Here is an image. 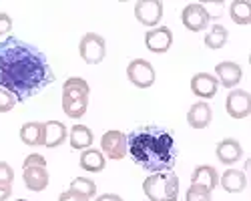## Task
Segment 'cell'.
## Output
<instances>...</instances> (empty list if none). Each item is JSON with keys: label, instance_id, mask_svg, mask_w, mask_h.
<instances>
[{"label": "cell", "instance_id": "5bb4252c", "mask_svg": "<svg viewBox=\"0 0 251 201\" xmlns=\"http://www.w3.org/2000/svg\"><path fill=\"white\" fill-rule=\"evenodd\" d=\"M215 153H217V159L221 161L223 165H233V163H237V161L241 159V155H243V147H241V143H239L237 139H231V137H229V139L219 141Z\"/></svg>", "mask_w": 251, "mask_h": 201}, {"label": "cell", "instance_id": "2e32d148", "mask_svg": "<svg viewBox=\"0 0 251 201\" xmlns=\"http://www.w3.org/2000/svg\"><path fill=\"white\" fill-rule=\"evenodd\" d=\"M211 119H213L211 107L207 103H203V100L191 105L189 113H187V123H189L193 129H205L209 123H211Z\"/></svg>", "mask_w": 251, "mask_h": 201}, {"label": "cell", "instance_id": "8fae6325", "mask_svg": "<svg viewBox=\"0 0 251 201\" xmlns=\"http://www.w3.org/2000/svg\"><path fill=\"white\" fill-rule=\"evenodd\" d=\"M145 45L151 52H157V54H163L171 49L173 45V32L171 28L167 26H155L151 30H147L145 34Z\"/></svg>", "mask_w": 251, "mask_h": 201}, {"label": "cell", "instance_id": "ffe728a7", "mask_svg": "<svg viewBox=\"0 0 251 201\" xmlns=\"http://www.w3.org/2000/svg\"><path fill=\"white\" fill-rule=\"evenodd\" d=\"M78 163H80V167L85 169V171H91V173H99V171H102V169H104V163H107V159H104L102 151L89 147V149H85V151L80 153Z\"/></svg>", "mask_w": 251, "mask_h": 201}, {"label": "cell", "instance_id": "ba28073f", "mask_svg": "<svg viewBox=\"0 0 251 201\" xmlns=\"http://www.w3.org/2000/svg\"><path fill=\"white\" fill-rule=\"evenodd\" d=\"M181 23L187 30L191 32H201L209 26V16L203 8V4L199 2H191L181 10Z\"/></svg>", "mask_w": 251, "mask_h": 201}, {"label": "cell", "instance_id": "5b68a950", "mask_svg": "<svg viewBox=\"0 0 251 201\" xmlns=\"http://www.w3.org/2000/svg\"><path fill=\"white\" fill-rule=\"evenodd\" d=\"M78 52L87 65H99L107 56V43H104V38L100 34L87 32L78 43Z\"/></svg>", "mask_w": 251, "mask_h": 201}, {"label": "cell", "instance_id": "d4e9b609", "mask_svg": "<svg viewBox=\"0 0 251 201\" xmlns=\"http://www.w3.org/2000/svg\"><path fill=\"white\" fill-rule=\"evenodd\" d=\"M69 189L75 191V193H78V195H82V197H87V199H91V197L97 195V183H95L93 179H87V177H75L71 181V187Z\"/></svg>", "mask_w": 251, "mask_h": 201}, {"label": "cell", "instance_id": "8992f818", "mask_svg": "<svg viewBox=\"0 0 251 201\" xmlns=\"http://www.w3.org/2000/svg\"><path fill=\"white\" fill-rule=\"evenodd\" d=\"M127 76L129 80L139 87V89H149L153 83H155V69L153 65L149 63V60H145V58H135L129 63L127 67Z\"/></svg>", "mask_w": 251, "mask_h": 201}, {"label": "cell", "instance_id": "ac0fdd59", "mask_svg": "<svg viewBox=\"0 0 251 201\" xmlns=\"http://www.w3.org/2000/svg\"><path fill=\"white\" fill-rule=\"evenodd\" d=\"M25 185L30 191H45L49 185V171L47 167H25Z\"/></svg>", "mask_w": 251, "mask_h": 201}, {"label": "cell", "instance_id": "836d02e7", "mask_svg": "<svg viewBox=\"0 0 251 201\" xmlns=\"http://www.w3.org/2000/svg\"><path fill=\"white\" fill-rule=\"evenodd\" d=\"M97 201H123V197H119L115 193H104V195H99Z\"/></svg>", "mask_w": 251, "mask_h": 201}, {"label": "cell", "instance_id": "d6986e66", "mask_svg": "<svg viewBox=\"0 0 251 201\" xmlns=\"http://www.w3.org/2000/svg\"><path fill=\"white\" fill-rule=\"evenodd\" d=\"M20 141L28 147H38L43 145L45 141V133H43V123L40 121H30L20 127Z\"/></svg>", "mask_w": 251, "mask_h": 201}, {"label": "cell", "instance_id": "9c48e42d", "mask_svg": "<svg viewBox=\"0 0 251 201\" xmlns=\"http://www.w3.org/2000/svg\"><path fill=\"white\" fill-rule=\"evenodd\" d=\"M225 109L231 119H245L251 113V95L241 89L231 91L225 99Z\"/></svg>", "mask_w": 251, "mask_h": 201}, {"label": "cell", "instance_id": "484cf974", "mask_svg": "<svg viewBox=\"0 0 251 201\" xmlns=\"http://www.w3.org/2000/svg\"><path fill=\"white\" fill-rule=\"evenodd\" d=\"M185 201H211V191L203 185H191L185 193Z\"/></svg>", "mask_w": 251, "mask_h": 201}, {"label": "cell", "instance_id": "6da1fadb", "mask_svg": "<svg viewBox=\"0 0 251 201\" xmlns=\"http://www.w3.org/2000/svg\"><path fill=\"white\" fill-rule=\"evenodd\" d=\"M54 80V73L43 50L16 36L0 40V89L26 100L45 91Z\"/></svg>", "mask_w": 251, "mask_h": 201}, {"label": "cell", "instance_id": "e575fe53", "mask_svg": "<svg viewBox=\"0 0 251 201\" xmlns=\"http://www.w3.org/2000/svg\"><path fill=\"white\" fill-rule=\"evenodd\" d=\"M18 201H28V199H18Z\"/></svg>", "mask_w": 251, "mask_h": 201}, {"label": "cell", "instance_id": "7c38bea8", "mask_svg": "<svg viewBox=\"0 0 251 201\" xmlns=\"http://www.w3.org/2000/svg\"><path fill=\"white\" fill-rule=\"evenodd\" d=\"M191 91L199 99H213L219 91V80L209 73H197L191 78Z\"/></svg>", "mask_w": 251, "mask_h": 201}, {"label": "cell", "instance_id": "4fadbf2b", "mask_svg": "<svg viewBox=\"0 0 251 201\" xmlns=\"http://www.w3.org/2000/svg\"><path fill=\"white\" fill-rule=\"evenodd\" d=\"M215 73H217V80L225 87V89H233L241 83L243 78V71L237 63H233V60H223V63H219L215 67Z\"/></svg>", "mask_w": 251, "mask_h": 201}, {"label": "cell", "instance_id": "d6a6232c", "mask_svg": "<svg viewBox=\"0 0 251 201\" xmlns=\"http://www.w3.org/2000/svg\"><path fill=\"white\" fill-rule=\"evenodd\" d=\"M12 193V183H6V181H0V201H6Z\"/></svg>", "mask_w": 251, "mask_h": 201}, {"label": "cell", "instance_id": "cb8c5ba5", "mask_svg": "<svg viewBox=\"0 0 251 201\" xmlns=\"http://www.w3.org/2000/svg\"><path fill=\"white\" fill-rule=\"evenodd\" d=\"M227 36H229V32H227L225 26H221V25H213L211 28H209V32L205 34V47H207V49H211V50H219V49L225 47Z\"/></svg>", "mask_w": 251, "mask_h": 201}, {"label": "cell", "instance_id": "7a4b0ae2", "mask_svg": "<svg viewBox=\"0 0 251 201\" xmlns=\"http://www.w3.org/2000/svg\"><path fill=\"white\" fill-rule=\"evenodd\" d=\"M127 155H131L135 165L149 173L173 171L177 163L175 137L157 125L137 127L127 135Z\"/></svg>", "mask_w": 251, "mask_h": 201}, {"label": "cell", "instance_id": "7402d4cb", "mask_svg": "<svg viewBox=\"0 0 251 201\" xmlns=\"http://www.w3.org/2000/svg\"><path fill=\"white\" fill-rule=\"evenodd\" d=\"M69 139H71V147L73 149H76V151H85V149H89L91 145H93V131L87 127V125H75L73 129H71V135H69Z\"/></svg>", "mask_w": 251, "mask_h": 201}, {"label": "cell", "instance_id": "4316f807", "mask_svg": "<svg viewBox=\"0 0 251 201\" xmlns=\"http://www.w3.org/2000/svg\"><path fill=\"white\" fill-rule=\"evenodd\" d=\"M16 103H18V100H16V97H14L12 93H8V91H4V89H0V113H8V111H12Z\"/></svg>", "mask_w": 251, "mask_h": 201}, {"label": "cell", "instance_id": "9a60e30c", "mask_svg": "<svg viewBox=\"0 0 251 201\" xmlns=\"http://www.w3.org/2000/svg\"><path fill=\"white\" fill-rule=\"evenodd\" d=\"M43 133H45L43 145L49 147V149L60 147L69 137V131H67L65 123H60V121H47V123H43Z\"/></svg>", "mask_w": 251, "mask_h": 201}, {"label": "cell", "instance_id": "e0dca14e", "mask_svg": "<svg viewBox=\"0 0 251 201\" xmlns=\"http://www.w3.org/2000/svg\"><path fill=\"white\" fill-rule=\"evenodd\" d=\"M191 183L195 185H203L207 187L209 191H213L217 185H219V173L215 167L211 165H197L193 169V175H191Z\"/></svg>", "mask_w": 251, "mask_h": 201}, {"label": "cell", "instance_id": "277c9868", "mask_svg": "<svg viewBox=\"0 0 251 201\" xmlns=\"http://www.w3.org/2000/svg\"><path fill=\"white\" fill-rule=\"evenodd\" d=\"M143 191L149 201H177L179 177L175 175V171L151 173L143 181Z\"/></svg>", "mask_w": 251, "mask_h": 201}, {"label": "cell", "instance_id": "4dcf8cb0", "mask_svg": "<svg viewBox=\"0 0 251 201\" xmlns=\"http://www.w3.org/2000/svg\"><path fill=\"white\" fill-rule=\"evenodd\" d=\"M203 8H205V12H207L209 20H211V18H219V16H221V2H209V4H203Z\"/></svg>", "mask_w": 251, "mask_h": 201}, {"label": "cell", "instance_id": "83f0119b", "mask_svg": "<svg viewBox=\"0 0 251 201\" xmlns=\"http://www.w3.org/2000/svg\"><path fill=\"white\" fill-rule=\"evenodd\" d=\"M25 167H47V159L38 153H32L25 159Z\"/></svg>", "mask_w": 251, "mask_h": 201}, {"label": "cell", "instance_id": "f1b7e54d", "mask_svg": "<svg viewBox=\"0 0 251 201\" xmlns=\"http://www.w3.org/2000/svg\"><path fill=\"white\" fill-rule=\"evenodd\" d=\"M0 181H6V183H12L14 181V171L6 161H0Z\"/></svg>", "mask_w": 251, "mask_h": 201}, {"label": "cell", "instance_id": "3957f363", "mask_svg": "<svg viewBox=\"0 0 251 201\" xmlns=\"http://www.w3.org/2000/svg\"><path fill=\"white\" fill-rule=\"evenodd\" d=\"M91 87L85 78L71 76L62 85V111L71 119H80L89 109Z\"/></svg>", "mask_w": 251, "mask_h": 201}, {"label": "cell", "instance_id": "f546056e", "mask_svg": "<svg viewBox=\"0 0 251 201\" xmlns=\"http://www.w3.org/2000/svg\"><path fill=\"white\" fill-rule=\"evenodd\" d=\"M12 30V18L6 12H0V36H4Z\"/></svg>", "mask_w": 251, "mask_h": 201}, {"label": "cell", "instance_id": "52a82bcc", "mask_svg": "<svg viewBox=\"0 0 251 201\" xmlns=\"http://www.w3.org/2000/svg\"><path fill=\"white\" fill-rule=\"evenodd\" d=\"M100 151L104 157L109 159H123L127 155V135L121 133V131H107L100 139Z\"/></svg>", "mask_w": 251, "mask_h": 201}, {"label": "cell", "instance_id": "30bf717a", "mask_svg": "<svg viewBox=\"0 0 251 201\" xmlns=\"http://www.w3.org/2000/svg\"><path fill=\"white\" fill-rule=\"evenodd\" d=\"M135 16L141 25L155 28V25H159L163 18V2H159V0H139L135 4Z\"/></svg>", "mask_w": 251, "mask_h": 201}, {"label": "cell", "instance_id": "1f68e13d", "mask_svg": "<svg viewBox=\"0 0 251 201\" xmlns=\"http://www.w3.org/2000/svg\"><path fill=\"white\" fill-rule=\"evenodd\" d=\"M58 201H89V199L69 189V191H65V193H60V195H58Z\"/></svg>", "mask_w": 251, "mask_h": 201}, {"label": "cell", "instance_id": "603a6c76", "mask_svg": "<svg viewBox=\"0 0 251 201\" xmlns=\"http://www.w3.org/2000/svg\"><path fill=\"white\" fill-rule=\"evenodd\" d=\"M229 16L235 25H249L251 23V4L247 0H233L231 6H229Z\"/></svg>", "mask_w": 251, "mask_h": 201}, {"label": "cell", "instance_id": "44dd1931", "mask_svg": "<svg viewBox=\"0 0 251 201\" xmlns=\"http://www.w3.org/2000/svg\"><path fill=\"white\" fill-rule=\"evenodd\" d=\"M221 187L227 193H241L247 187V177L239 169H227L221 175Z\"/></svg>", "mask_w": 251, "mask_h": 201}]
</instances>
